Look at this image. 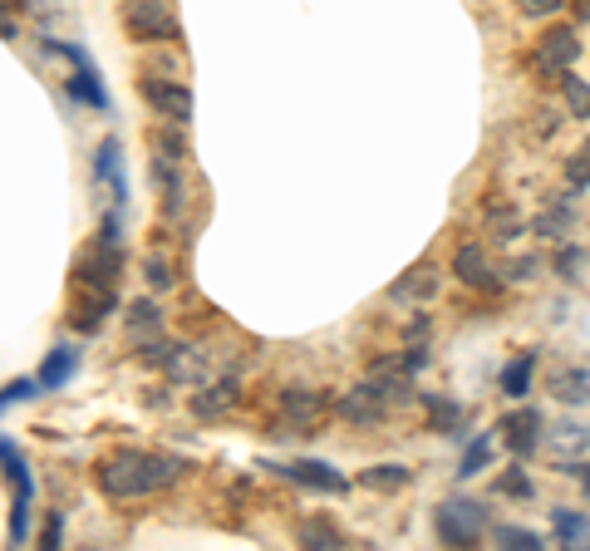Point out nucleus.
Here are the masks:
<instances>
[{"label":"nucleus","mask_w":590,"mask_h":551,"mask_svg":"<svg viewBox=\"0 0 590 551\" xmlns=\"http://www.w3.org/2000/svg\"><path fill=\"white\" fill-rule=\"evenodd\" d=\"M187 473V463L173 458V453H148V448H128V453H114L94 468V483L104 497L114 502H133V497H153V492L173 488L177 478Z\"/></svg>","instance_id":"nucleus-1"},{"label":"nucleus","mask_w":590,"mask_h":551,"mask_svg":"<svg viewBox=\"0 0 590 551\" xmlns=\"http://www.w3.org/2000/svg\"><path fill=\"white\" fill-rule=\"evenodd\" d=\"M433 532H438L443 547H477L482 532H487V512H482V502H472V497H448V502L433 512Z\"/></svg>","instance_id":"nucleus-2"},{"label":"nucleus","mask_w":590,"mask_h":551,"mask_svg":"<svg viewBox=\"0 0 590 551\" xmlns=\"http://www.w3.org/2000/svg\"><path fill=\"white\" fill-rule=\"evenodd\" d=\"M325 414H330V399H325V394H315V389H305V384H291V389H281V399H276L271 433H315Z\"/></svg>","instance_id":"nucleus-3"},{"label":"nucleus","mask_w":590,"mask_h":551,"mask_svg":"<svg viewBox=\"0 0 590 551\" xmlns=\"http://www.w3.org/2000/svg\"><path fill=\"white\" fill-rule=\"evenodd\" d=\"M581 60V35L571 30V25H556V30H546L541 40H536V50H531V69L536 74H546V79H556V74H571Z\"/></svg>","instance_id":"nucleus-4"},{"label":"nucleus","mask_w":590,"mask_h":551,"mask_svg":"<svg viewBox=\"0 0 590 551\" xmlns=\"http://www.w3.org/2000/svg\"><path fill=\"white\" fill-rule=\"evenodd\" d=\"M118 271H123V251H118V242H99L84 246L79 251V261H74V281L79 286H99V291H114Z\"/></svg>","instance_id":"nucleus-5"},{"label":"nucleus","mask_w":590,"mask_h":551,"mask_svg":"<svg viewBox=\"0 0 590 551\" xmlns=\"http://www.w3.org/2000/svg\"><path fill=\"white\" fill-rule=\"evenodd\" d=\"M123 25L133 40H177V15L163 5V0H128L123 10Z\"/></svg>","instance_id":"nucleus-6"},{"label":"nucleus","mask_w":590,"mask_h":551,"mask_svg":"<svg viewBox=\"0 0 590 551\" xmlns=\"http://www.w3.org/2000/svg\"><path fill=\"white\" fill-rule=\"evenodd\" d=\"M276 473L286 478V483H295V488H310V492H340L350 488L345 483V473L340 468H330V463H320V458H291V463H276Z\"/></svg>","instance_id":"nucleus-7"},{"label":"nucleus","mask_w":590,"mask_h":551,"mask_svg":"<svg viewBox=\"0 0 590 551\" xmlns=\"http://www.w3.org/2000/svg\"><path fill=\"white\" fill-rule=\"evenodd\" d=\"M143 99H148V109H153V114H163L168 123H187V119H192V94H187V84H177V79L148 74V79H143Z\"/></svg>","instance_id":"nucleus-8"},{"label":"nucleus","mask_w":590,"mask_h":551,"mask_svg":"<svg viewBox=\"0 0 590 551\" xmlns=\"http://www.w3.org/2000/svg\"><path fill=\"white\" fill-rule=\"evenodd\" d=\"M50 50H59L64 60H74V74H69V94H74L79 104H89V109L109 114V94H104V84H99V74H94L89 55H84L79 45H50Z\"/></svg>","instance_id":"nucleus-9"},{"label":"nucleus","mask_w":590,"mask_h":551,"mask_svg":"<svg viewBox=\"0 0 590 551\" xmlns=\"http://www.w3.org/2000/svg\"><path fill=\"white\" fill-rule=\"evenodd\" d=\"M384 414H389V404L374 384H354L345 399H335V419H345L354 429H374V424H384Z\"/></svg>","instance_id":"nucleus-10"},{"label":"nucleus","mask_w":590,"mask_h":551,"mask_svg":"<svg viewBox=\"0 0 590 551\" xmlns=\"http://www.w3.org/2000/svg\"><path fill=\"white\" fill-rule=\"evenodd\" d=\"M502 443H507L512 458H531L536 443H541V414H536V409L507 414V419H502Z\"/></svg>","instance_id":"nucleus-11"},{"label":"nucleus","mask_w":590,"mask_h":551,"mask_svg":"<svg viewBox=\"0 0 590 551\" xmlns=\"http://www.w3.org/2000/svg\"><path fill=\"white\" fill-rule=\"evenodd\" d=\"M453 276L463 281V286H472V291H492L497 286V271H492V261H487V251L477 242L458 246L453 251Z\"/></svg>","instance_id":"nucleus-12"},{"label":"nucleus","mask_w":590,"mask_h":551,"mask_svg":"<svg viewBox=\"0 0 590 551\" xmlns=\"http://www.w3.org/2000/svg\"><path fill=\"white\" fill-rule=\"evenodd\" d=\"M118 306L114 291H99V286H84V296L74 301V310H69V325L74 330H84V335H94L104 320H109V310Z\"/></svg>","instance_id":"nucleus-13"},{"label":"nucleus","mask_w":590,"mask_h":551,"mask_svg":"<svg viewBox=\"0 0 590 551\" xmlns=\"http://www.w3.org/2000/svg\"><path fill=\"white\" fill-rule=\"evenodd\" d=\"M236 399H241L236 379H217V384H207V389H197V394H192V414H197L202 424H212V419L232 414Z\"/></svg>","instance_id":"nucleus-14"},{"label":"nucleus","mask_w":590,"mask_h":551,"mask_svg":"<svg viewBox=\"0 0 590 551\" xmlns=\"http://www.w3.org/2000/svg\"><path fill=\"white\" fill-rule=\"evenodd\" d=\"M94 178L114 187V202H118V207L128 202V173H123V148H118L114 138H109V143H99V153H94Z\"/></svg>","instance_id":"nucleus-15"},{"label":"nucleus","mask_w":590,"mask_h":551,"mask_svg":"<svg viewBox=\"0 0 590 551\" xmlns=\"http://www.w3.org/2000/svg\"><path fill=\"white\" fill-rule=\"evenodd\" d=\"M438 291V266L433 261H418L413 271H404L394 286H389V301H428Z\"/></svg>","instance_id":"nucleus-16"},{"label":"nucleus","mask_w":590,"mask_h":551,"mask_svg":"<svg viewBox=\"0 0 590 551\" xmlns=\"http://www.w3.org/2000/svg\"><path fill=\"white\" fill-rule=\"evenodd\" d=\"M295 542L310 551H330V547H345V532L335 527V517H300L295 522Z\"/></svg>","instance_id":"nucleus-17"},{"label":"nucleus","mask_w":590,"mask_h":551,"mask_svg":"<svg viewBox=\"0 0 590 551\" xmlns=\"http://www.w3.org/2000/svg\"><path fill=\"white\" fill-rule=\"evenodd\" d=\"M74 369H79V350L74 345H55L50 355H45V365H40V389H64L69 379H74Z\"/></svg>","instance_id":"nucleus-18"},{"label":"nucleus","mask_w":590,"mask_h":551,"mask_svg":"<svg viewBox=\"0 0 590 551\" xmlns=\"http://www.w3.org/2000/svg\"><path fill=\"white\" fill-rule=\"evenodd\" d=\"M423 409H428V429L433 433H463V404H453L443 394H423Z\"/></svg>","instance_id":"nucleus-19"},{"label":"nucleus","mask_w":590,"mask_h":551,"mask_svg":"<svg viewBox=\"0 0 590 551\" xmlns=\"http://www.w3.org/2000/svg\"><path fill=\"white\" fill-rule=\"evenodd\" d=\"M551 394L561 404H590V369H556L551 374Z\"/></svg>","instance_id":"nucleus-20"},{"label":"nucleus","mask_w":590,"mask_h":551,"mask_svg":"<svg viewBox=\"0 0 590 551\" xmlns=\"http://www.w3.org/2000/svg\"><path fill=\"white\" fill-rule=\"evenodd\" d=\"M409 478H413V468H404V463H374V468H364V488H374V492H399V488H409Z\"/></svg>","instance_id":"nucleus-21"},{"label":"nucleus","mask_w":590,"mask_h":551,"mask_svg":"<svg viewBox=\"0 0 590 551\" xmlns=\"http://www.w3.org/2000/svg\"><path fill=\"white\" fill-rule=\"evenodd\" d=\"M158 330H163V310L153 306V301H138V306L128 310V335H133L138 345L158 340Z\"/></svg>","instance_id":"nucleus-22"},{"label":"nucleus","mask_w":590,"mask_h":551,"mask_svg":"<svg viewBox=\"0 0 590 551\" xmlns=\"http://www.w3.org/2000/svg\"><path fill=\"white\" fill-rule=\"evenodd\" d=\"M551 527H556V537H561L566 547H590V522L581 517V512L556 507V512H551Z\"/></svg>","instance_id":"nucleus-23"},{"label":"nucleus","mask_w":590,"mask_h":551,"mask_svg":"<svg viewBox=\"0 0 590 551\" xmlns=\"http://www.w3.org/2000/svg\"><path fill=\"white\" fill-rule=\"evenodd\" d=\"M531 374H536V355H517L512 365L502 369V379H497V384H502V394H507V399H522V394L531 389Z\"/></svg>","instance_id":"nucleus-24"},{"label":"nucleus","mask_w":590,"mask_h":551,"mask_svg":"<svg viewBox=\"0 0 590 551\" xmlns=\"http://www.w3.org/2000/svg\"><path fill=\"white\" fill-rule=\"evenodd\" d=\"M487 227H492L497 242H517L522 237V212L507 207V202H497V207H487Z\"/></svg>","instance_id":"nucleus-25"},{"label":"nucleus","mask_w":590,"mask_h":551,"mask_svg":"<svg viewBox=\"0 0 590 551\" xmlns=\"http://www.w3.org/2000/svg\"><path fill=\"white\" fill-rule=\"evenodd\" d=\"M153 183L163 187V202H168V212H173L177 202H182V192H187L182 173H173V158H158V163H153Z\"/></svg>","instance_id":"nucleus-26"},{"label":"nucleus","mask_w":590,"mask_h":551,"mask_svg":"<svg viewBox=\"0 0 590 551\" xmlns=\"http://www.w3.org/2000/svg\"><path fill=\"white\" fill-rule=\"evenodd\" d=\"M0 473H5L10 483H30V463H25V453L15 448V438H5V433H0Z\"/></svg>","instance_id":"nucleus-27"},{"label":"nucleus","mask_w":590,"mask_h":551,"mask_svg":"<svg viewBox=\"0 0 590 551\" xmlns=\"http://www.w3.org/2000/svg\"><path fill=\"white\" fill-rule=\"evenodd\" d=\"M492 463V438L482 433V438H472L468 448H463V463H458V478H477L482 468Z\"/></svg>","instance_id":"nucleus-28"},{"label":"nucleus","mask_w":590,"mask_h":551,"mask_svg":"<svg viewBox=\"0 0 590 551\" xmlns=\"http://www.w3.org/2000/svg\"><path fill=\"white\" fill-rule=\"evenodd\" d=\"M536 232H541V237H566V232H571V202H551V207L536 217Z\"/></svg>","instance_id":"nucleus-29"},{"label":"nucleus","mask_w":590,"mask_h":551,"mask_svg":"<svg viewBox=\"0 0 590 551\" xmlns=\"http://www.w3.org/2000/svg\"><path fill=\"white\" fill-rule=\"evenodd\" d=\"M492 542L507 551H536L541 547V537L531 532V527H492Z\"/></svg>","instance_id":"nucleus-30"},{"label":"nucleus","mask_w":590,"mask_h":551,"mask_svg":"<svg viewBox=\"0 0 590 551\" xmlns=\"http://www.w3.org/2000/svg\"><path fill=\"white\" fill-rule=\"evenodd\" d=\"M153 148H158V158H173V163H182V158H187V138L177 133V123H173V128H158V133H153Z\"/></svg>","instance_id":"nucleus-31"},{"label":"nucleus","mask_w":590,"mask_h":551,"mask_svg":"<svg viewBox=\"0 0 590 551\" xmlns=\"http://www.w3.org/2000/svg\"><path fill=\"white\" fill-rule=\"evenodd\" d=\"M35 394H40V379H25V374H20V379H10V384L0 389V414H5L10 404H25V399H35Z\"/></svg>","instance_id":"nucleus-32"},{"label":"nucleus","mask_w":590,"mask_h":551,"mask_svg":"<svg viewBox=\"0 0 590 551\" xmlns=\"http://www.w3.org/2000/svg\"><path fill=\"white\" fill-rule=\"evenodd\" d=\"M566 104H571L576 119H590V84L581 74H566Z\"/></svg>","instance_id":"nucleus-33"},{"label":"nucleus","mask_w":590,"mask_h":551,"mask_svg":"<svg viewBox=\"0 0 590 551\" xmlns=\"http://www.w3.org/2000/svg\"><path fill=\"white\" fill-rule=\"evenodd\" d=\"M566 183H571V197L590 187V143L581 148V153H571V163H566Z\"/></svg>","instance_id":"nucleus-34"},{"label":"nucleus","mask_w":590,"mask_h":551,"mask_svg":"<svg viewBox=\"0 0 590 551\" xmlns=\"http://www.w3.org/2000/svg\"><path fill=\"white\" fill-rule=\"evenodd\" d=\"M143 276H148V286H153V291H168V286H173V266H168L163 256H153V261L143 266Z\"/></svg>","instance_id":"nucleus-35"},{"label":"nucleus","mask_w":590,"mask_h":551,"mask_svg":"<svg viewBox=\"0 0 590 551\" xmlns=\"http://www.w3.org/2000/svg\"><path fill=\"white\" fill-rule=\"evenodd\" d=\"M59 542H64V512L55 507V512L45 517V527H40V547H45V551H55Z\"/></svg>","instance_id":"nucleus-36"},{"label":"nucleus","mask_w":590,"mask_h":551,"mask_svg":"<svg viewBox=\"0 0 590 551\" xmlns=\"http://www.w3.org/2000/svg\"><path fill=\"white\" fill-rule=\"evenodd\" d=\"M497 492H507V497H531V478L522 473V468H512V473L497 478Z\"/></svg>","instance_id":"nucleus-37"},{"label":"nucleus","mask_w":590,"mask_h":551,"mask_svg":"<svg viewBox=\"0 0 590 551\" xmlns=\"http://www.w3.org/2000/svg\"><path fill=\"white\" fill-rule=\"evenodd\" d=\"M581 261H586V251H576V246H566L561 256H556V266H561V276L571 281V276H581Z\"/></svg>","instance_id":"nucleus-38"},{"label":"nucleus","mask_w":590,"mask_h":551,"mask_svg":"<svg viewBox=\"0 0 590 551\" xmlns=\"http://www.w3.org/2000/svg\"><path fill=\"white\" fill-rule=\"evenodd\" d=\"M556 438V448H586V429L581 424H566L561 433H551Z\"/></svg>","instance_id":"nucleus-39"},{"label":"nucleus","mask_w":590,"mask_h":551,"mask_svg":"<svg viewBox=\"0 0 590 551\" xmlns=\"http://www.w3.org/2000/svg\"><path fill=\"white\" fill-rule=\"evenodd\" d=\"M561 5H566V0H522V10H527V15H556Z\"/></svg>","instance_id":"nucleus-40"},{"label":"nucleus","mask_w":590,"mask_h":551,"mask_svg":"<svg viewBox=\"0 0 590 551\" xmlns=\"http://www.w3.org/2000/svg\"><path fill=\"white\" fill-rule=\"evenodd\" d=\"M399 360H404V369H409V374H418V369L428 365V350H423V345H413V350H404Z\"/></svg>","instance_id":"nucleus-41"},{"label":"nucleus","mask_w":590,"mask_h":551,"mask_svg":"<svg viewBox=\"0 0 590 551\" xmlns=\"http://www.w3.org/2000/svg\"><path fill=\"white\" fill-rule=\"evenodd\" d=\"M512 276H517V281H531V276H536V256H522V261H517V271H512Z\"/></svg>","instance_id":"nucleus-42"},{"label":"nucleus","mask_w":590,"mask_h":551,"mask_svg":"<svg viewBox=\"0 0 590 551\" xmlns=\"http://www.w3.org/2000/svg\"><path fill=\"white\" fill-rule=\"evenodd\" d=\"M561 473H576V478H581V488L590 492V463H566Z\"/></svg>","instance_id":"nucleus-43"},{"label":"nucleus","mask_w":590,"mask_h":551,"mask_svg":"<svg viewBox=\"0 0 590 551\" xmlns=\"http://www.w3.org/2000/svg\"><path fill=\"white\" fill-rule=\"evenodd\" d=\"M571 15H576L581 25H590V0H571Z\"/></svg>","instance_id":"nucleus-44"},{"label":"nucleus","mask_w":590,"mask_h":551,"mask_svg":"<svg viewBox=\"0 0 590 551\" xmlns=\"http://www.w3.org/2000/svg\"><path fill=\"white\" fill-rule=\"evenodd\" d=\"M5 5H20V0H5Z\"/></svg>","instance_id":"nucleus-45"}]
</instances>
